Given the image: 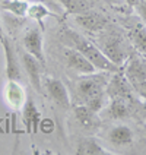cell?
<instances>
[{
    "label": "cell",
    "mask_w": 146,
    "mask_h": 155,
    "mask_svg": "<svg viewBox=\"0 0 146 155\" xmlns=\"http://www.w3.org/2000/svg\"><path fill=\"white\" fill-rule=\"evenodd\" d=\"M111 73L112 72L96 70L94 73L77 76L69 89L72 104H83L89 110L99 114L110 101L105 88Z\"/></svg>",
    "instance_id": "cell-1"
},
{
    "label": "cell",
    "mask_w": 146,
    "mask_h": 155,
    "mask_svg": "<svg viewBox=\"0 0 146 155\" xmlns=\"http://www.w3.org/2000/svg\"><path fill=\"white\" fill-rule=\"evenodd\" d=\"M61 41L64 45H69L76 48L80 54H83L88 60L94 64L96 70H105V72H117L120 69L118 66H115L102 51L101 48L91 41L85 34H80L77 31H73L70 28H64L61 32Z\"/></svg>",
    "instance_id": "cell-2"
},
{
    "label": "cell",
    "mask_w": 146,
    "mask_h": 155,
    "mask_svg": "<svg viewBox=\"0 0 146 155\" xmlns=\"http://www.w3.org/2000/svg\"><path fill=\"white\" fill-rule=\"evenodd\" d=\"M98 138L112 154L127 152L130 148H133L136 140V133L131 126L127 123L114 121L104 132L98 133Z\"/></svg>",
    "instance_id": "cell-3"
},
{
    "label": "cell",
    "mask_w": 146,
    "mask_h": 155,
    "mask_svg": "<svg viewBox=\"0 0 146 155\" xmlns=\"http://www.w3.org/2000/svg\"><path fill=\"white\" fill-rule=\"evenodd\" d=\"M96 45L118 68L124 64V61L130 56L127 54L124 40L121 38L120 34H115V32H105L104 29L99 34H96Z\"/></svg>",
    "instance_id": "cell-4"
},
{
    "label": "cell",
    "mask_w": 146,
    "mask_h": 155,
    "mask_svg": "<svg viewBox=\"0 0 146 155\" xmlns=\"http://www.w3.org/2000/svg\"><path fill=\"white\" fill-rule=\"evenodd\" d=\"M43 95L50 100V103L59 108L60 111H69L72 107V100H70V92L66 84L54 76H43Z\"/></svg>",
    "instance_id": "cell-5"
},
{
    "label": "cell",
    "mask_w": 146,
    "mask_h": 155,
    "mask_svg": "<svg viewBox=\"0 0 146 155\" xmlns=\"http://www.w3.org/2000/svg\"><path fill=\"white\" fill-rule=\"evenodd\" d=\"M16 50L19 60H21L22 70H24V75L28 79L31 88L37 94L43 95V76H44V70H45L47 66L43 64L32 54H29L26 50H24L21 45H16Z\"/></svg>",
    "instance_id": "cell-6"
},
{
    "label": "cell",
    "mask_w": 146,
    "mask_h": 155,
    "mask_svg": "<svg viewBox=\"0 0 146 155\" xmlns=\"http://www.w3.org/2000/svg\"><path fill=\"white\" fill-rule=\"evenodd\" d=\"M72 123L76 127V135H94L101 126L99 114L89 110L83 104H72Z\"/></svg>",
    "instance_id": "cell-7"
},
{
    "label": "cell",
    "mask_w": 146,
    "mask_h": 155,
    "mask_svg": "<svg viewBox=\"0 0 146 155\" xmlns=\"http://www.w3.org/2000/svg\"><path fill=\"white\" fill-rule=\"evenodd\" d=\"M21 47L47 66L45 53H44L43 26H40L38 24L25 26V29H22V35H21Z\"/></svg>",
    "instance_id": "cell-8"
},
{
    "label": "cell",
    "mask_w": 146,
    "mask_h": 155,
    "mask_svg": "<svg viewBox=\"0 0 146 155\" xmlns=\"http://www.w3.org/2000/svg\"><path fill=\"white\" fill-rule=\"evenodd\" d=\"M2 48L5 53V76L6 79H13V81H21L24 79V70L21 66V60L18 56L16 44L8 34L3 37L0 41Z\"/></svg>",
    "instance_id": "cell-9"
},
{
    "label": "cell",
    "mask_w": 146,
    "mask_h": 155,
    "mask_svg": "<svg viewBox=\"0 0 146 155\" xmlns=\"http://www.w3.org/2000/svg\"><path fill=\"white\" fill-rule=\"evenodd\" d=\"M105 91L108 94V98H124L131 103H138V95L135 92L131 84L123 75L121 69L112 72V76H110L108 79Z\"/></svg>",
    "instance_id": "cell-10"
},
{
    "label": "cell",
    "mask_w": 146,
    "mask_h": 155,
    "mask_svg": "<svg viewBox=\"0 0 146 155\" xmlns=\"http://www.w3.org/2000/svg\"><path fill=\"white\" fill-rule=\"evenodd\" d=\"M61 57H63L64 66H66L70 72H73L76 76L96 72V69L94 68V64L88 60L83 54H80V53L77 51L76 48H73V47L64 45V47L61 48Z\"/></svg>",
    "instance_id": "cell-11"
},
{
    "label": "cell",
    "mask_w": 146,
    "mask_h": 155,
    "mask_svg": "<svg viewBox=\"0 0 146 155\" xmlns=\"http://www.w3.org/2000/svg\"><path fill=\"white\" fill-rule=\"evenodd\" d=\"M73 22L83 32L89 35L99 34L108 25V21L104 15L98 13V12H91V10H85V12H80V13H73Z\"/></svg>",
    "instance_id": "cell-12"
},
{
    "label": "cell",
    "mask_w": 146,
    "mask_h": 155,
    "mask_svg": "<svg viewBox=\"0 0 146 155\" xmlns=\"http://www.w3.org/2000/svg\"><path fill=\"white\" fill-rule=\"evenodd\" d=\"M73 148L77 155H114L94 135H73Z\"/></svg>",
    "instance_id": "cell-13"
},
{
    "label": "cell",
    "mask_w": 146,
    "mask_h": 155,
    "mask_svg": "<svg viewBox=\"0 0 146 155\" xmlns=\"http://www.w3.org/2000/svg\"><path fill=\"white\" fill-rule=\"evenodd\" d=\"M3 98H5L6 105L12 111L21 113L26 98H28V92L21 81L6 79V84L3 86Z\"/></svg>",
    "instance_id": "cell-14"
},
{
    "label": "cell",
    "mask_w": 146,
    "mask_h": 155,
    "mask_svg": "<svg viewBox=\"0 0 146 155\" xmlns=\"http://www.w3.org/2000/svg\"><path fill=\"white\" fill-rule=\"evenodd\" d=\"M123 75L129 81L131 86L146 79V60L140 54H131L120 68Z\"/></svg>",
    "instance_id": "cell-15"
},
{
    "label": "cell",
    "mask_w": 146,
    "mask_h": 155,
    "mask_svg": "<svg viewBox=\"0 0 146 155\" xmlns=\"http://www.w3.org/2000/svg\"><path fill=\"white\" fill-rule=\"evenodd\" d=\"M21 116H22V121H24V126H25V130L29 133V135H35L41 123H43V113L40 111L38 105L35 104L32 95L28 94V98H26L25 104L21 110Z\"/></svg>",
    "instance_id": "cell-16"
},
{
    "label": "cell",
    "mask_w": 146,
    "mask_h": 155,
    "mask_svg": "<svg viewBox=\"0 0 146 155\" xmlns=\"http://www.w3.org/2000/svg\"><path fill=\"white\" fill-rule=\"evenodd\" d=\"M136 103H131L129 100H124V98H110L108 104L105 105L101 113H105V119L112 121H121L126 120L131 116L133 111V105ZM99 113V114H101Z\"/></svg>",
    "instance_id": "cell-17"
},
{
    "label": "cell",
    "mask_w": 146,
    "mask_h": 155,
    "mask_svg": "<svg viewBox=\"0 0 146 155\" xmlns=\"http://www.w3.org/2000/svg\"><path fill=\"white\" fill-rule=\"evenodd\" d=\"M126 31L129 35L130 44L140 56H146V25L136 18L135 21H129L126 25Z\"/></svg>",
    "instance_id": "cell-18"
},
{
    "label": "cell",
    "mask_w": 146,
    "mask_h": 155,
    "mask_svg": "<svg viewBox=\"0 0 146 155\" xmlns=\"http://www.w3.org/2000/svg\"><path fill=\"white\" fill-rule=\"evenodd\" d=\"M48 16H54L59 19V15L54 13L51 9L43 2H31L29 3V8H28V12H26V19H29L35 24H38L40 26H43V21L47 19Z\"/></svg>",
    "instance_id": "cell-19"
},
{
    "label": "cell",
    "mask_w": 146,
    "mask_h": 155,
    "mask_svg": "<svg viewBox=\"0 0 146 155\" xmlns=\"http://www.w3.org/2000/svg\"><path fill=\"white\" fill-rule=\"evenodd\" d=\"M28 0H0V12H6L13 16L26 19V12L29 8Z\"/></svg>",
    "instance_id": "cell-20"
},
{
    "label": "cell",
    "mask_w": 146,
    "mask_h": 155,
    "mask_svg": "<svg viewBox=\"0 0 146 155\" xmlns=\"http://www.w3.org/2000/svg\"><path fill=\"white\" fill-rule=\"evenodd\" d=\"M133 9H135L138 18L146 25V0H138L136 5L133 6Z\"/></svg>",
    "instance_id": "cell-21"
},
{
    "label": "cell",
    "mask_w": 146,
    "mask_h": 155,
    "mask_svg": "<svg viewBox=\"0 0 146 155\" xmlns=\"http://www.w3.org/2000/svg\"><path fill=\"white\" fill-rule=\"evenodd\" d=\"M28 2H43V3H45L48 8L51 9L54 13H61V10H63V6H61L60 2H57V0H28Z\"/></svg>",
    "instance_id": "cell-22"
},
{
    "label": "cell",
    "mask_w": 146,
    "mask_h": 155,
    "mask_svg": "<svg viewBox=\"0 0 146 155\" xmlns=\"http://www.w3.org/2000/svg\"><path fill=\"white\" fill-rule=\"evenodd\" d=\"M133 89H135V92L138 95V98L143 100V103H146V79L136 84V85H133Z\"/></svg>",
    "instance_id": "cell-23"
},
{
    "label": "cell",
    "mask_w": 146,
    "mask_h": 155,
    "mask_svg": "<svg viewBox=\"0 0 146 155\" xmlns=\"http://www.w3.org/2000/svg\"><path fill=\"white\" fill-rule=\"evenodd\" d=\"M6 35V32H5V28H3V24H2V19H0V41L3 40V37Z\"/></svg>",
    "instance_id": "cell-24"
},
{
    "label": "cell",
    "mask_w": 146,
    "mask_h": 155,
    "mask_svg": "<svg viewBox=\"0 0 146 155\" xmlns=\"http://www.w3.org/2000/svg\"><path fill=\"white\" fill-rule=\"evenodd\" d=\"M124 2H126L129 6H131V8H133V6L136 5V2H138V0H124Z\"/></svg>",
    "instance_id": "cell-25"
},
{
    "label": "cell",
    "mask_w": 146,
    "mask_h": 155,
    "mask_svg": "<svg viewBox=\"0 0 146 155\" xmlns=\"http://www.w3.org/2000/svg\"><path fill=\"white\" fill-rule=\"evenodd\" d=\"M142 110H143V117L146 119V103H143V105H142Z\"/></svg>",
    "instance_id": "cell-26"
},
{
    "label": "cell",
    "mask_w": 146,
    "mask_h": 155,
    "mask_svg": "<svg viewBox=\"0 0 146 155\" xmlns=\"http://www.w3.org/2000/svg\"><path fill=\"white\" fill-rule=\"evenodd\" d=\"M107 2H111V3H117L118 0H107Z\"/></svg>",
    "instance_id": "cell-27"
},
{
    "label": "cell",
    "mask_w": 146,
    "mask_h": 155,
    "mask_svg": "<svg viewBox=\"0 0 146 155\" xmlns=\"http://www.w3.org/2000/svg\"><path fill=\"white\" fill-rule=\"evenodd\" d=\"M143 57H145V60H146V56H143Z\"/></svg>",
    "instance_id": "cell-28"
}]
</instances>
